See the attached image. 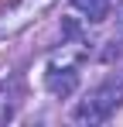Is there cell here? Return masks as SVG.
<instances>
[{"mask_svg":"<svg viewBox=\"0 0 123 127\" xmlns=\"http://www.w3.org/2000/svg\"><path fill=\"white\" fill-rule=\"evenodd\" d=\"M120 103H123V79H109L99 89H92L72 110V120H79V124H102V120H109V113Z\"/></svg>","mask_w":123,"mask_h":127,"instance_id":"obj_1","label":"cell"},{"mask_svg":"<svg viewBox=\"0 0 123 127\" xmlns=\"http://www.w3.org/2000/svg\"><path fill=\"white\" fill-rule=\"evenodd\" d=\"M48 3L51 0H17L14 7H7L0 14V38H14L17 31H24L31 21H38V14Z\"/></svg>","mask_w":123,"mask_h":127,"instance_id":"obj_2","label":"cell"},{"mask_svg":"<svg viewBox=\"0 0 123 127\" xmlns=\"http://www.w3.org/2000/svg\"><path fill=\"white\" fill-rule=\"evenodd\" d=\"M44 86H48L51 96H68V93H75V86H79V72H75V69H51V65H48Z\"/></svg>","mask_w":123,"mask_h":127,"instance_id":"obj_3","label":"cell"},{"mask_svg":"<svg viewBox=\"0 0 123 127\" xmlns=\"http://www.w3.org/2000/svg\"><path fill=\"white\" fill-rule=\"evenodd\" d=\"M85 55H89L85 41H68V45H62L58 52H51L48 65H51V69H75V62H82Z\"/></svg>","mask_w":123,"mask_h":127,"instance_id":"obj_4","label":"cell"},{"mask_svg":"<svg viewBox=\"0 0 123 127\" xmlns=\"http://www.w3.org/2000/svg\"><path fill=\"white\" fill-rule=\"evenodd\" d=\"M72 7L92 24H99V21L109 17V0H72Z\"/></svg>","mask_w":123,"mask_h":127,"instance_id":"obj_5","label":"cell"}]
</instances>
